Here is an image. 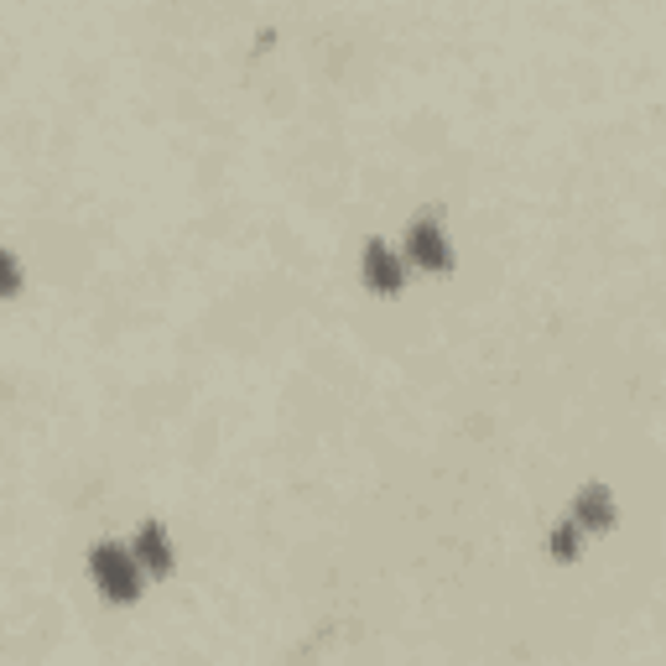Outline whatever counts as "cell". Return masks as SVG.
<instances>
[{
    "mask_svg": "<svg viewBox=\"0 0 666 666\" xmlns=\"http://www.w3.org/2000/svg\"><path fill=\"white\" fill-rule=\"evenodd\" d=\"M572 521L583 526V536H589V531H609V526L619 521L615 495H609L604 484H583L578 499H572Z\"/></svg>",
    "mask_w": 666,
    "mask_h": 666,
    "instance_id": "4",
    "label": "cell"
},
{
    "mask_svg": "<svg viewBox=\"0 0 666 666\" xmlns=\"http://www.w3.org/2000/svg\"><path fill=\"white\" fill-rule=\"evenodd\" d=\"M89 568H95L99 594L110 599V604H131V599H141V572L146 568H141V557H136V552H125L120 542L95 547Z\"/></svg>",
    "mask_w": 666,
    "mask_h": 666,
    "instance_id": "1",
    "label": "cell"
},
{
    "mask_svg": "<svg viewBox=\"0 0 666 666\" xmlns=\"http://www.w3.org/2000/svg\"><path fill=\"white\" fill-rule=\"evenodd\" d=\"M365 286L381 292V297H396V292L406 286V271H402L396 250H391L385 239H370V245H365Z\"/></svg>",
    "mask_w": 666,
    "mask_h": 666,
    "instance_id": "3",
    "label": "cell"
},
{
    "mask_svg": "<svg viewBox=\"0 0 666 666\" xmlns=\"http://www.w3.org/2000/svg\"><path fill=\"white\" fill-rule=\"evenodd\" d=\"M406 256L422 266V271H448L453 266V245L443 235L437 219H411L406 224Z\"/></svg>",
    "mask_w": 666,
    "mask_h": 666,
    "instance_id": "2",
    "label": "cell"
},
{
    "mask_svg": "<svg viewBox=\"0 0 666 666\" xmlns=\"http://www.w3.org/2000/svg\"><path fill=\"white\" fill-rule=\"evenodd\" d=\"M547 547H552V557H557V563H572V557L583 552V526H578V521H563L557 531H552Z\"/></svg>",
    "mask_w": 666,
    "mask_h": 666,
    "instance_id": "6",
    "label": "cell"
},
{
    "mask_svg": "<svg viewBox=\"0 0 666 666\" xmlns=\"http://www.w3.org/2000/svg\"><path fill=\"white\" fill-rule=\"evenodd\" d=\"M136 557H141V568L151 578H166L172 572V542H166V531L157 521L141 526V536H136Z\"/></svg>",
    "mask_w": 666,
    "mask_h": 666,
    "instance_id": "5",
    "label": "cell"
}]
</instances>
